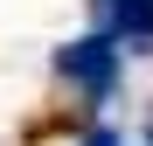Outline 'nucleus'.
I'll list each match as a JSON object with an SVG mask.
<instances>
[{"mask_svg":"<svg viewBox=\"0 0 153 146\" xmlns=\"http://www.w3.org/2000/svg\"><path fill=\"white\" fill-rule=\"evenodd\" d=\"M105 14L118 49H153V0H105Z\"/></svg>","mask_w":153,"mask_h":146,"instance_id":"nucleus-2","label":"nucleus"},{"mask_svg":"<svg viewBox=\"0 0 153 146\" xmlns=\"http://www.w3.org/2000/svg\"><path fill=\"white\" fill-rule=\"evenodd\" d=\"M84 146H125V139H118V132H91Z\"/></svg>","mask_w":153,"mask_h":146,"instance_id":"nucleus-3","label":"nucleus"},{"mask_svg":"<svg viewBox=\"0 0 153 146\" xmlns=\"http://www.w3.org/2000/svg\"><path fill=\"white\" fill-rule=\"evenodd\" d=\"M146 146H153V132H146Z\"/></svg>","mask_w":153,"mask_h":146,"instance_id":"nucleus-4","label":"nucleus"},{"mask_svg":"<svg viewBox=\"0 0 153 146\" xmlns=\"http://www.w3.org/2000/svg\"><path fill=\"white\" fill-rule=\"evenodd\" d=\"M118 56H125V49L111 35H76V42L56 49V70H63V84H76L91 97V104H105V97L118 90Z\"/></svg>","mask_w":153,"mask_h":146,"instance_id":"nucleus-1","label":"nucleus"}]
</instances>
